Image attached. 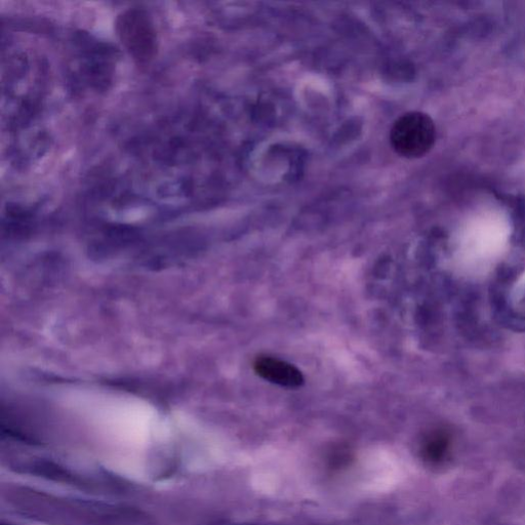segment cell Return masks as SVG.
<instances>
[{
  "label": "cell",
  "instance_id": "cell-4",
  "mask_svg": "<svg viewBox=\"0 0 525 525\" xmlns=\"http://www.w3.org/2000/svg\"><path fill=\"white\" fill-rule=\"evenodd\" d=\"M254 370L264 380L288 388H297L304 383V377L299 369L291 363L271 356H258Z\"/></svg>",
  "mask_w": 525,
  "mask_h": 525
},
{
  "label": "cell",
  "instance_id": "cell-2",
  "mask_svg": "<svg viewBox=\"0 0 525 525\" xmlns=\"http://www.w3.org/2000/svg\"><path fill=\"white\" fill-rule=\"evenodd\" d=\"M435 140L434 121L429 115L418 111L401 115L390 132V143L394 151L411 159L426 155Z\"/></svg>",
  "mask_w": 525,
  "mask_h": 525
},
{
  "label": "cell",
  "instance_id": "cell-1",
  "mask_svg": "<svg viewBox=\"0 0 525 525\" xmlns=\"http://www.w3.org/2000/svg\"><path fill=\"white\" fill-rule=\"evenodd\" d=\"M74 47L73 68L80 83L96 91L106 90L115 68L114 49L89 35H80Z\"/></svg>",
  "mask_w": 525,
  "mask_h": 525
},
{
  "label": "cell",
  "instance_id": "cell-3",
  "mask_svg": "<svg viewBox=\"0 0 525 525\" xmlns=\"http://www.w3.org/2000/svg\"><path fill=\"white\" fill-rule=\"evenodd\" d=\"M118 36L129 54L140 64L149 63L157 50V35L149 15L143 10H130L116 24Z\"/></svg>",
  "mask_w": 525,
  "mask_h": 525
}]
</instances>
